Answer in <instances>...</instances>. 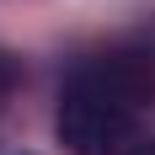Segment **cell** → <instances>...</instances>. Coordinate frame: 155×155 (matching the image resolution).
I'll return each instance as SVG.
<instances>
[{"mask_svg": "<svg viewBox=\"0 0 155 155\" xmlns=\"http://www.w3.org/2000/svg\"><path fill=\"white\" fill-rule=\"evenodd\" d=\"M144 102H150V64L128 54L80 64L59 91V118H54L59 144L70 155H123Z\"/></svg>", "mask_w": 155, "mask_h": 155, "instance_id": "1", "label": "cell"}, {"mask_svg": "<svg viewBox=\"0 0 155 155\" xmlns=\"http://www.w3.org/2000/svg\"><path fill=\"white\" fill-rule=\"evenodd\" d=\"M5 80H11V64H5V59H0V86H5Z\"/></svg>", "mask_w": 155, "mask_h": 155, "instance_id": "2", "label": "cell"}]
</instances>
